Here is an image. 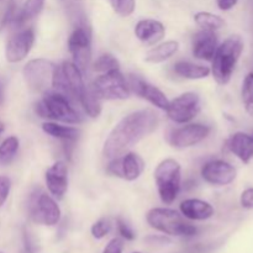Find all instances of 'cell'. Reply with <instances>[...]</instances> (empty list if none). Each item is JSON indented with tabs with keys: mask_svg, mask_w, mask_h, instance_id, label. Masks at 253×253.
<instances>
[{
	"mask_svg": "<svg viewBox=\"0 0 253 253\" xmlns=\"http://www.w3.org/2000/svg\"><path fill=\"white\" fill-rule=\"evenodd\" d=\"M157 114L152 109L133 111L121 119L104 142L103 155L108 160L120 157L157 128Z\"/></svg>",
	"mask_w": 253,
	"mask_h": 253,
	"instance_id": "cell-1",
	"label": "cell"
},
{
	"mask_svg": "<svg viewBox=\"0 0 253 253\" xmlns=\"http://www.w3.org/2000/svg\"><path fill=\"white\" fill-rule=\"evenodd\" d=\"M245 42L240 35H232L227 37L212 57V76L214 79L221 85H225L231 79L236 64L244 52Z\"/></svg>",
	"mask_w": 253,
	"mask_h": 253,
	"instance_id": "cell-2",
	"label": "cell"
},
{
	"mask_svg": "<svg viewBox=\"0 0 253 253\" xmlns=\"http://www.w3.org/2000/svg\"><path fill=\"white\" fill-rule=\"evenodd\" d=\"M73 101L58 91H46L43 98L36 104V113L40 118L52 119L66 124H81V114L74 109Z\"/></svg>",
	"mask_w": 253,
	"mask_h": 253,
	"instance_id": "cell-3",
	"label": "cell"
},
{
	"mask_svg": "<svg viewBox=\"0 0 253 253\" xmlns=\"http://www.w3.org/2000/svg\"><path fill=\"white\" fill-rule=\"evenodd\" d=\"M147 222L151 227L170 236H194L197 227L183 220L179 212L167 208H155L147 214Z\"/></svg>",
	"mask_w": 253,
	"mask_h": 253,
	"instance_id": "cell-4",
	"label": "cell"
},
{
	"mask_svg": "<svg viewBox=\"0 0 253 253\" xmlns=\"http://www.w3.org/2000/svg\"><path fill=\"white\" fill-rule=\"evenodd\" d=\"M180 165L175 160L167 158L157 166L155 179L158 194L165 204H172L180 189Z\"/></svg>",
	"mask_w": 253,
	"mask_h": 253,
	"instance_id": "cell-5",
	"label": "cell"
},
{
	"mask_svg": "<svg viewBox=\"0 0 253 253\" xmlns=\"http://www.w3.org/2000/svg\"><path fill=\"white\" fill-rule=\"evenodd\" d=\"M93 90L99 99L124 100L130 95V86L120 69L103 73L94 81Z\"/></svg>",
	"mask_w": 253,
	"mask_h": 253,
	"instance_id": "cell-6",
	"label": "cell"
},
{
	"mask_svg": "<svg viewBox=\"0 0 253 253\" xmlns=\"http://www.w3.org/2000/svg\"><path fill=\"white\" fill-rule=\"evenodd\" d=\"M30 217L34 222L44 226H54L61 220V209L51 195L36 190L29 205Z\"/></svg>",
	"mask_w": 253,
	"mask_h": 253,
	"instance_id": "cell-7",
	"label": "cell"
},
{
	"mask_svg": "<svg viewBox=\"0 0 253 253\" xmlns=\"http://www.w3.org/2000/svg\"><path fill=\"white\" fill-rule=\"evenodd\" d=\"M54 64L44 58L32 59L27 62L24 67V79L26 85L32 91L46 93L49 86H52V77H53Z\"/></svg>",
	"mask_w": 253,
	"mask_h": 253,
	"instance_id": "cell-8",
	"label": "cell"
},
{
	"mask_svg": "<svg viewBox=\"0 0 253 253\" xmlns=\"http://www.w3.org/2000/svg\"><path fill=\"white\" fill-rule=\"evenodd\" d=\"M68 48L73 56V63L85 73L91 58V34L90 29L78 27L74 29L68 40Z\"/></svg>",
	"mask_w": 253,
	"mask_h": 253,
	"instance_id": "cell-9",
	"label": "cell"
},
{
	"mask_svg": "<svg viewBox=\"0 0 253 253\" xmlns=\"http://www.w3.org/2000/svg\"><path fill=\"white\" fill-rule=\"evenodd\" d=\"M167 115L177 124H187L198 115L200 111L199 95L192 91L182 94L169 101L167 108Z\"/></svg>",
	"mask_w": 253,
	"mask_h": 253,
	"instance_id": "cell-10",
	"label": "cell"
},
{
	"mask_svg": "<svg viewBox=\"0 0 253 253\" xmlns=\"http://www.w3.org/2000/svg\"><path fill=\"white\" fill-rule=\"evenodd\" d=\"M108 166V172L125 180H136L145 169V162L136 153H126V155L110 160Z\"/></svg>",
	"mask_w": 253,
	"mask_h": 253,
	"instance_id": "cell-11",
	"label": "cell"
},
{
	"mask_svg": "<svg viewBox=\"0 0 253 253\" xmlns=\"http://www.w3.org/2000/svg\"><path fill=\"white\" fill-rule=\"evenodd\" d=\"M210 133V127L202 124H190L183 127L175 128L169 136V143L173 147L185 148L192 147L202 142Z\"/></svg>",
	"mask_w": 253,
	"mask_h": 253,
	"instance_id": "cell-12",
	"label": "cell"
},
{
	"mask_svg": "<svg viewBox=\"0 0 253 253\" xmlns=\"http://www.w3.org/2000/svg\"><path fill=\"white\" fill-rule=\"evenodd\" d=\"M35 42V34L32 29H25L17 32L14 36L10 37L7 41L5 56L10 63H17V62L25 59V57L30 53Z\"/></svg>",
	"mask_w": 253,
	"mask_h": 253,
	"instance_id": "cell-13",
	"label": "cell"
},
{
	"mask_svg": "<svg viewBox=\"0 0 253 253\" xmlns=\"http://www.w3.org/2000/svg\"><path fill=\"white\" fill-rule=\"evenodd\" d=\"M236 168L225 161L216 160L208 162L202 169V175L208 183L214 185H227L236 178Z\"/></svg>",
	"mask_w": 253,
	"mask_h": 253,
	"instance_id": "cell-14",
	"label": "cell"
},
{
	"mask_svg": "<svg viewBox=\"0 0 253 253\" xmlns=\"http://www.w3.org/2000/svg\"><path fill=\"white\" fill-rule=\"evenodd\" d=\"M130 89H132L137 95H140L141 98L146 99V100L150 101L151 104H153L157 108L162 109V110H167L168 108V101L167 96L157 88V86L152 85L148 82L143 81L142 78L137 76H131L130 81L127 82Z\"/></svg>",
	"mask_w": 253,
	"mask_h": 253,
	"instance_id": "cell-15",
	"label": "cell"
},
{
	"mask_svg": "<svg viewBox=\"0 0 253 253\" xmlns=\"http://www.w3.org/2000/svg\"><path fill=\"white\" fill-rule=\"evenodd\" d=\"M46 184L54 198L62 199L64 197L68 188V168L66 163L58 161L47 169Z\"/></svg>",
	"mask_w": 253,
	"mask_h": 253,
	"instance_id": "cell-16",
	"label": "cell"
},
{
	"mask_svg": "<svg viewBox=\"0 0 253 253\" xmlns=\"http://www.w3.org/2000/svg\"><path fill=\"white\" fill-rule=\"evenodd\" d=\"M217 48V37L215 31L202 30L193 39V54L199 59L211 61Z\"/></svg>",
	"mask_w": 253,
	"mask_h": 253,
	"instance_id": "cell-17",
	"label": "cell"
},
{
	"mask_svg": "<svg viewBox=\"0 0 253 253\" xmlns=\"http://www.w3.org/2000/svg\"><path fill=\"white\" fill-rule=\"evenodd\" d=\"M166 27L158 20L143 19L136 24L135 35L146 44H155L165 37Z\"/></svg>",
	"mask_w": 253,
	"mask_h": 253,
	"instance_id": "cell-18",
	"label": "cell"
},
{
	"mask_svg": "<svg viewBox=\"0 0 253 253\" xmlns=\"http://www.w3.org/2000/svg\"><path fill=\"white\" fill-rule=\"evenodd\" d=\"M229 150L244 163H250L253 158V135L236 132L227 141Z\"/></svg>",
	"mask_w": 253,
	"mask_h": 253,
	"instance_id": "cell-19",
	"label": "cell"
},
{
	"mask_svg": "<svg viewBox=\"0 0 253 253\" xmlns=\"http://www.w3.org/2000/svg\"><path fill=\"white\" fill-rule=\"evenodd\" d=\"M180 211L187 219L207 220L214 215V208L199 199H187L180 204Z\"/></svg>",
	"mask_w": 253,
	"mask_h": 253,
	"instance_id": "cell-20",
	"label": "cell"
},
{
	"mask_svg": "<svg viewBox=\"0 0 253 253\" xmlns=\"http://www.w3.org/2000/svg\"><path fill=\"white\" fill-rule=\"evenodd\" d=\"M58 1L74 29H78V27L90 29L88 26V21H86L83 0H58Z\"/></svg>",
	"mask_w": 253,
	"mask_h": 253,
	"instance_id": "cell-21",
	"label": "cell"
},
{
	"mask_svg": "<svg viewBox=\"0 0 253 253\" xmlns=\"http://www.w3.org/2000/svg\"><path fill=\"white\" fill-rule=\"evenodd\" d=\"M179 48V43L177 41H167L158 46L153 47L146 53L145 59L150 63H161L167 61L173 56Z\"/></svg>",
	"mask_w": 253,
	"mask_h": 253,
	"instance_id": "cell-22",
	"label": "cell"
},
{
	"mask_svg": "<svg viewBox=\"0 0 253 253\" xmlns=\"http://www.w3.org/2000/svg\"><path fill=\"white\" fill-rule=\"evenodd\" d=\"M174 72L178 76L187 79H203L210 74L209 67L202 64H194L190 62L180 61L174 64Z\"/></svg>",
	"mask_w": 253,
	"mask_h": 253,
	"instance_id": "cell-23",
	"label": "cell"
},
{
	"mask_svg": "<svg viewBox=\"0 0 253 253\" xmlns=\"http://www.w3.org/2000/svg\"><path fill=\"white\" fill-rule=\"evenodd\" d=\"M42 128L46 133L54 138H59V140L67 141V142H74L78 140L81 131L77 128L71 127V126H62L54 123H44L42 125Z\"/></svg>",
	"mask_w": 253,
	"mask_h": 253,
	"instance_id": "cell-24",
	"label": "cell"
},
{
	"mask_svg": "<svg viewBox=\"0 0 253 253\" xmlns=\"http://www.w3.org/2000/svg\"><path fill=\"white\" fill-rule=\"evenodd\" d=\"M44 5V0H26L22 5L21 10L14 16L15 24L22 25L36 17L42 11Z\"/></svg>",
	"mask_w": 253,
	"mask_h": 253,
	"instance_id": "cell-25",
	"label": "cell"
},
{
	"mask_svg": "<svg viewBox=\"0 0 253 253\" xmlns=\"http://www.w3.org/2000/svg\"><path fill=\"white\" fill-rule=\"evenodd\" d=\"M194 20L203 30H209V31H216V30L221 29L225 25L222 17L207 11L197 12L194 15Z\"/></svg>",
	"mask_w": 253,
	"mask_h": 253,
	"instance_id": "cell-26",
	"label": "cell"
},
{
	"mask_svg": "<svg viewBox=\"0 0 253 253\" xmlns=\"http://www.w3.org/2000/svg\"><path fill=\"white\" fill-rule=\"evenodd\" d=\"M19 150V140L15 136L7 137L0 145V166H6L11 163Z\"/></svg>",
	"mask_w": 253,
	"mask_h": 253,
	"instance_id": "cell-27",
	"label": "cell"
},
{
	"mask_svg": "<svg viewBox=\"0 0 253 253\" xmlns=\"http://www.w3.org/2000/svg\"><path fill=\"white\" fill-rule=\"evenodd\" d=\"M241 95L246 111L250 115H253V73H249L245 78Z\"/></svg>",
	"mask_w": 253,
	"mask_h": 253,
	"instance_id": "cell-28",
	"label": "cell"
},
{
	"mask_svg": "<svg viewBox=\"0 0 253 253\" xmlns=\"http://www.w3.org/2000/svg\"><path fill=\"white\" fill-rule=\"evenodd\" d=\"M94 69L101 72V73H108V72L115 71V69H120V64L115 57L106 53L96 59V62L94 63Z\"/></svg>",
	"mask_w": 253,
	"mask_h": 253,
	"instance_id": "cell-29",
	"label": "cell"
},
{
	"mask_svg": "<svg viewBox=\"0 0 253 253\" xmlns=\"http://www.w3.org/2000/svg\"><path fill=\"white\" fill-rule=\"evenodd\" d=\"M114 11L120 16H130L136 7V0H109Z\"/></svg>",
	"mask_w": 253,
	"mask_h": 253,
	"instance_id": "cell-30",
	"label": "cell"
},
{
	"mask_svg": "<svg viewBox=\"0 0 253 253\" xmlns=\"http://www.w3.org/2000/svg\"><path fill=\"white\" fill-rule=\"evenodd\" d=\"M110 221L106 219H100L91 226V235H93L94 239L101 240L110 232Z\"/></svg>",
	"mask_w": 253,
	"mask_h": 253,
	"instance_id": "cell-31",
	"label": "cell"
},
{
	"mask_svg": "<svg viewBox=\"0 0 253 253\" xmlns=\"http://www.w3.org/2000/svg\"><path fill=\"white\" fill-rule=\"evenodd\" d=\"M10 187H11V183H10L9 178L0 175V208L4 205L7 197H9Z\"/></svg>",
	"mask_w": 253,
	"mask_h": 253,
	"instance_id": "cell-32",
	"label": "cell"
},
{
	"mask_svg": "<svg viewBox=\"0 0 253 253\" xmlns=\"http://www.w3.org/2000/svg\"><path fill=\"white\" fill-rule=\"evenodd\" d=\"M116 224H118L119 232H120V235L124 237V239L127 240V241H132V240L135 239V234H133V231L123 219L119 217V219L116 220Z\"/></svg>",
	"mask_w": 253,
	"mask_h": 253,
	"instance_id": "cell-33",
	"label": "cell"
},
{
	"mask_svg": "<svg viewBox=\"0 0 253 253\" xmlns=\"http://www.w3.org/2000/svg\"><path fill=\"white\" fill-rule=\"evenodd\" d=\"M241 205L245 209H253V188H247L242 192Z\"/></svg>",
	"mask_w": 253,
	"mask_h": 253,
	"instance_id": "cell-34",
	"label": "cell"
},
{
	"mask_svg": "<svg viewBox=\"0 0 253 253\" xmlns=\"http://www.w3.org/2000/svg\"><path fill=\"white\" fill-rule=\"evenodd\" d=\"M124 245L123 241L119 239H114L106 245V247L104 249L103 253H123Z\"/></svg>",
	"mask_w": 253,
	"mask_h": 253,
	"instance_id": "cell-35",
	"label": "cell"
},
{
	"mask_svg": "<svg viewBox=\"0 0 253 253\" xmlns=\"http://www.w3.org/2000/svg\"><path fill=\"white\" fill-rule=\"evenodd\" d=\"M237 2H239V0H216V4L219 6V9L224 10V11L231 10Z\"/></svg>",
	"mask_w": 253,
	"mask_h": 253,
	"instance_id": "cell-36",
	"label": "cell"
},
{
	"mask_svg": "<svg viewBox=\"0 0 253 253\" xmlns=\"http://www.w3.org/2000/svg\"><path fill=\"white\" fill-rule=\"evenodd\" d=\"M2 131H4V125H2V124L0 123V135H1Z\"/></svg>",
	"mask_w": 253,
	"mask_h": 253,
	"instance_id": "cell-37",
	"label": "cell"
},
{
	"mask_svg": "<svg viewBox=\"0 0 253 253\" xmlns=\"http://www.w3.org/2000/svg\"><path fill=\"white\" fill-rule=\"evenodd\" d=\"M136 253H137V252H136Z\"/></svg>",
	"mask_w": 253,
	"mask_h": 253,
	"instance_id": "cell-38",
	"label": "cell"
}]
</instances>
